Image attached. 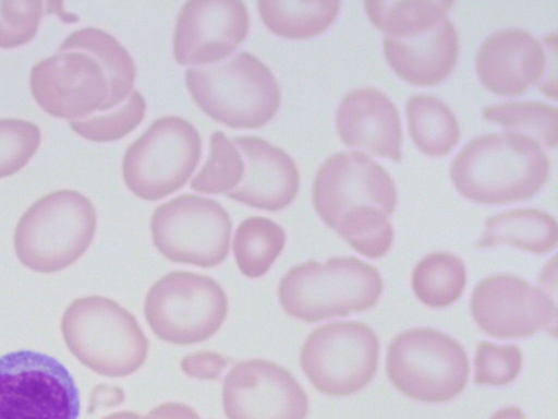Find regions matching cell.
<instances>
[{
	"instance_id": "1",
	"label": "cell",
	"mask_w": 558,
	"mask_h": 419,
	"mask_svg": "<svg viewBox=\"0 0 558 419\" xmlns=\"http://www.w3.org/2000/svg\"><path fill=\"white\" fill-rule=\"evenodd\" d=\"M135 77L136 67L126 48L100 28L84 27L32 68L29 86L46 112L70 121L123 104Z\"/></svg>"
},
{
	"instance_id": "2",
	"label": "cell",
	"mask_w": 558,
	"mask_h": 419,
	"mask_svg": "<svg viewBox=\"0 0 558 419\" xmlns=\"http://www.w3.org/2000/svg\"><path fill=\"white\" fill-rule=\"evenodd\" d=\"M541 144L519 132L480 135L469 141L450 166L457 191L481 204H506L535 195L549 173Z\"/></svg>"
},
{
	"instance_id": "3",
	"label": "cell",
	"mask_w": 558,
	"mask_h": 419,
	"mask_svg": "<svg viewBox=\"0 0 558 419\" xmlns=\"http://www.w3.org/2000/svg\"><path fill=\"white\" fill-rule=\"evenodd\" d=\"M184 76L196 105L211 119L234 129L260 128L280 107L277 79L247 51L213 65L186 69Z\"/></svg>"
},
{
	"instance_id": "4",
	"label": "cell",
	"mask_w": 558,
	"mask_h": 419,
	"mask_svg": "<svg viewBox=\"0 0 558 419\" xmlns=\"http://www.w3.org/2000/svg\"><path fill=\"white\" fill-rule=\"evenodd\" d=\"M378 271L355 256L314 260L290 268L278 287L287 314L316 323L373 308L383 292Z\"/></svg>"
},
{
	"instance_id": "5",
	"label": "cell",
	"mask_w": 558,
	"mask_h": 419,
	"mask_svg": "<svg viewBox=\"0 0 558 419\" xmlns=\"http://www.w3.org/2000/svg\"><path fill=\"white\" fill-rule=\"evenodd\" d=\"M61 332L73 356L100 375H130L148 354L149 343L136 318L106 297L73 300L63 313Z\"/></svg>"
},
{
	"instance_id": "6",
	"label": "cell",
	"mask_w": 558,
	"mask_h": 419,
	"mask_svg": "<svg viewBox=\"0 0 558 419\" xmlns=\"http://www.w3.org/2000/svg\"><path fill=\"white\" fill-rule=\"evenodd\" d=\"M96 211L82 193L59 190L44 195L20 218L14 249L32 271L53 273L76 262L93 241Z\"/></svg>"
},
{
	"instance_id": "7",
	"label": "cell",
	"mask_w": 558,
	"mask_h": 419,
	"mask_svg": "<svg viewBox=\"0 0 558 419\" xmlns=\"http://www.w3.org/2000/svg\"><path fill=\"white\" fill-rule=\"evenodd\" d=\"M202 157L195 127L178 116L155 120L125 151L122 175L140 199L158 201L185 185Z\"/></svg>"
},
{
	"instance_id": "8",
	"label": "cell",
	"mask_w": 558,
	"mask_h": 419,
	"mask_svg": "<svg viewBox=\"0 0 558 419\" xmlns=\"http://www.w3.org/2000/svg\"><path fill=\"white\" fill-rule=\"evenodd\" d=\"M387 375L410 398L444 403L464 390L470 372L462 346L449 335L429 327L398 335L387 351Z\"/></svg>"
},
{
	"instance_id": "9",
	"label": "cell",
	"mask_w": 558,
	"mask_h": 419,
	"mask_svg": "<svg viewBox=\"0 0 558 419\" xmlns=\"http://www.w3.org/2000/svg\"><path fill=\"white\" fill-rule=\"evenodd\" d=\"M228 313V297L211 277L174 271L148 289L144 315L154 334L175 345H191L214 336Z\"/></svg>"
},
{
	"instance_id": "10",
	"label": "cell",
	"mask_w": 558,
	"mask_h": 419,
	"mask_svg": "<svg viewBox=\"0 0 558 419\" xmlns=\"http://www.w3.org/2000/svg\"><path fill=\"white\" fill-rule=\"evenodd\" d=\"M80 394L56 358L31 349L0 357V419H77Z\"/></svg>"
},
{
	"instance_id": "11",
	"label": "cell",
	"mask_w": 558,
	"mask_h": 419,
	"mask_svg": "<svg viewBox=\"0 0 558 419\" xmlns=\"http://www.w3.org/2000/svg\"><path fill=\"white\" fill-rule=\"evenodd\" d=\"M232 222L216 200L181 194L158 205L150 219L151 239L169 261L203 268L229 254Z\"/></svg>"
},
{
	"instance_id": "12",
	"label": "cell",
	"mask_w": 558,
	"mask_h": 419,
	"mask_svg": "<svg viewBox=\"0 0 558 419\" xmlns=\"http://www.w3.org/2000/svg\"><path fill=\"white\" fill-rule=\"evenodd\" d=\"M379 340L367 325L332 322L315 328L301 349V367L314 387L330 396L355 394L377 371Z\"/></svg>"
},
{
	"instance_id": "13",
	"label": "cell",
	"mask_w": 558,
	"mask_h": 419,
	"mask_svg": "<svg viewBox=\"0 0 558 419\" xmlns=\"http://www.w3.org/2000/svg\"><path fill=\"white\" fill-rule=\"evenodd\" d=\"M397 199L389 172L359 151L328 157L317 170L312 190L314 210L331 229L345 212L362 204L377 206L389 216Z\"/></svg>"
},
{
	"instance_id": "14",
	"label": "cell",
	"mask_w": 558,
	"mask_h": 419,
	"mask_svg": "<svg viewBox=\"0 0 558 419\" xmlns=\"http://www.w3.org/2000/svg\"><path fill=\"white\" fill-rule=\"evenodd\" d=\"M471 311L480 328L496 338H523L556 328L557 307L541 288L511 274H498L474 288Z\"/></svg>"
},
{
	"instance_id": "15",
	"label": "cell",
	"mask_w": 558,
	"mask_h": 419,
	"mask_svg": "<svg viewBox=\"0 0 558 419\" xmlns=\"http://www.w3.org/2000/svg\"><path fill=\"white\" fill-rule=\"evenodd\" d=\"M222 403L227 419H305L308 397L279 364L250 359L226 375Z\"/></svg>"
},
{
	"instance_id": "16",
	"label": "cell",
	"mask_w": 558,
	"mask_h": 419,
	"mask_svg": "<svg viewBox=\"0 0 558 419\" xmlns=\"http://www.w3.org/2000/svg\"><path fill=\"white\" fill-rule=\"evenodd\" d=\"M250 17L240 0H191L181 8L173 33V56L181 65L217 63L246 38Z\"/></svg>"
},
{
	"instance_id": "17",
	"label": "cell",
	"mask_w": 558,
	"mask_h": 419,
	"mask_svg": "<svg viewBox=\"0 0 558 419\" xmlns=\"http://www.w3.org/2000/svg\"><path fill=\"white\" fill-rule=\"evenodd\" d=\"M245 171L228 199L254 208L278 212L289 206L300 187V173L292 157L282 148L256 136H235Z\"/></svg>"
},
{
	"instance_id": "18",
	"label": "cell",
	"mask_w": 558,
	"mask_h": 419,
	"mask_svg": "<svg viewBox=\"0 0 558 419\" xmlns=\"http://www.w3.org/2000/svg\"><path fill=\"white\" fill-rule=\"evenodd\" d=\"M547 56L538 39L522 28L493 33L481 45L476 71L482 84L495 94L517 96L541 81Z\"/></svg>"
},
{
	"instance_id": "19",
	"label": "cell",
	"mask_w": 558,
	"mask_h": 419,
	"mask_svg": "<svg viewBox=\"0 0 558 419\" xmlns=\"http://www.w3.org/2000/svg\"><path fill=\"white\" fill-rule=\"evenodd\" d=\"M336 123L342 142L374 155L401 159L402 130L396 105L380 89L357 87L341 99Z\"/></svg>"
},
{
	"instance_id": "20",
	"label": "cell",
	"mask_w": 558,
	"mask_h": 419,
	"mask_svg": "<svg viewBox=\"0 0 558 419\" xmlns=\"http://www.w3.org/2000/svg\"><path fill=\"white\" fill-rule=\"evenodd\" d=\"M383 49L387 62L404 81L420 86L436 85L453 70L459 38L453 23L445 19L433 31L411 39L386 36Z\"/></svg>"
},
{
	"instance_id": "21",
	"label": "cell",
	"mask_w": 558,
	"mask_h": 419,
	"mask_svg": "<svg viewBox=\"0 0 558 419\" xmlns=\"http://www.w3.org/2000/svg\"><path fill=\"white\" fill-rule=\"evenodd\" d=\"M558 242V224L554 216L536 208H519L493 216L476 248L510 243L537 254L551 251Z\"/></svg>"
},
{
	"instance_id": "22",
	"label": "cell",
	"mask_w": 558,
	"mask_h": 419,
	"mask_svg": "<svg viewBox=\"0 0 558 419\" xmlns=\"http://www.w3.org/2000/svg\"><path fill=\"white\" fill-rule=\"evenodd\" d=\"M454 4L451 0H401L364 2L369 21L388 37L411 39L437 27Z\"/></svg>"
},
{
	"instance_id": "23",
	"label": "cell",
	"mask_w": 558,
	"mask_h": 419,
	"mask_svg": "<svg viewBox=\"0 0 558 419\" xmlns=\"http://www.w3.org/2000/svg\"><path fill=\"white\" fill-rule=\"evenodd\" d=\"M409 133L430 156L448 154L460 140V125L450 107L434 95L415 94L407 103Z\"/></svg>"
},
{
	"instance_id": "24",
	"label": "cell",
	"mask_w": 558,
	"mask_h": 419,
	"mask_svg": "<svg viewBox=\"0 0 558 419\" xmlns=\"http://www.w3.org/2000/svg\"><path fill=\"white\" fill-rule=\"evenodd\" d=\"M263 23L277 36L306 39L325 32L336 20L340 1L257 2Z\"/></svg>"
},
{
	"instance_id": "25",
	"label": "cell",
	"mask_w": 558,
	"mask_h": 419,
	"mask_svg": "<svg viewBox=\"0 0 558 419\" xmlns=\"http://www.w3.org/2000/svg\"><path fill=\"white\" fill-rule=\"evenodd\" d=\"M286 231L263 216L244 219L236 228L233 254L240 272L248 278L265 275L286 244Z\"/></svg>"
},
{
	"instance_id": "26",
	"label": "cell",
	"mask_w": 558,
	"mask_h": 419,
	"mask_svg": "<svg viewBox=\"0 0 558 419\" xmlns=\"http://www.w3.org/2000/svg\"><path fill=\"white\" fill-rule=\"evenodd\" d=\"M466 285L463 261L450 252H433L423 258L412 274V288L421 302L444 308L456 302Z\"/></svg>"
},
{
	"instance_id": "27",
	"label": "cell",
	"mask_w": 558,
	"mask_h": 419,
	"mask_svg": "<svg viewBox=\"0 0 558 419\" xmlns=\"http://www.w3.org/2000/svg\"><path fill=\"white\" fill-rule=\"evenodd\" d=\"M333 230L355 251L369 259L383 256L393 241L389 216L374 205L362 204L345 212Z\"/></svg>"
},
{
	"instance_id": "28",
	"label": "cell",
	"mask_w": 558,
	"mask_h": 419,
	"mask_svg": "<svg viewBox=\"0 0 558 419\" xmlns=\"http://www.w3.org/2000/svg\"><path fill=\"white\" fill-rule=\"evenodd\" d=\"M483 116L506 129L526 134L547 148L557 145V108L541 101H513L487 106Z\"/></svg>"
},
{
	"instance_id": "29",
	"label": "cell",
	"mask_w": 558,
	"mask_h": 419,
	"mask_svg": "<svg viewBox=\"0 0 558 419\" xmlns=\"http://www.w3.org/2000/svg\"><path fill=\"white\" fill-rule=\"evenodd\" d=\"M244 160L238 147L220 131L209 137V154L197 175L191 180L194 191L209 194H227L242 181Z\"/></svg>"
},
{
	"instance_id": "30",
	"label": "cell",
	"mask_w": 558,
	"mask_h": 419,
	"mask_svg": "<svg viewBox=\"0 0 558 419\" xmlns=\"http://www.w3.org/2000/svg\"><path fill=\"white\" fill-rule=\"evenodd\" d=\"M146 113V101L138 91L116 108L78 120H70L71 128L93 142H111L133 131Z\"/></svg>"
},
{
	"instance_id": "31",
	"label": "cell",
	"mask_w": 558,
	"mask_h": 419,
	"mask_svg": "<svg viewBox=\"0 0 558 419\" xmlns=\"http://www.w3.org/2000/svg\"><path fill=\"white\" fill-rule=\"evenodd\" d=\"M40 131L21 119H0V179L22 169L37 152Z\"/></svg>"
},
{
	"instance_id": "32",
	"label": "cell",
	"mask_w": 558,
	"mask_h": 419,
	"mask_svg": "<svg viewBox=\"0 0 558 419\" xmlns=\"http://www.w3.org/2000/svg\"><path fill=\"white\" fill-rule=\"evenodd\" d=\"M522 367L521 349L517 345L478 344L474 358L476 384L506 385L512 382Z\"/></svg>"
},
{
	"instance_id": "33",
	"label": "cell",
	"mask_w": 558,
	"mask_h": 419,
	"mask_svg": "<svg viewBox=\"0 0 558 419\" xmlns=\"http://www.w3.org/2000/svg\"><path fill=\"white\" fill-rule=\"evenodd\" d=\"M43 14L40 0H0V47L14 48L32 40Z\"/></svg>"
},
{
	"instance_id": "34",
	"label": "cell",
	"mask_w": 558,
	"mask_h": 419,
	"mask_svg": "<svg viewBox=\"0 0 558 419\" xmlns=\"http://www.w3.org/2000/svg\"><path fill=\"white\" fill-rule=\"evenodd\" d=\"M227 367L228 360L214 351H197L181 360L182 371L199 380H218Z\"/></svg>"
},
{
	"instance_id": "35",
	"label": "cell",
	"mask_w": 558,
	"mask_h": 419,
	"mask_svg": "<svg viewBox=\"0 0 558 419\" xmlns=\"http://www.w3.org/2000/svg\"><path fill=\"white\" fill-rule=\"evenodd\" d=\"M148 414L156 419H201L193 408L175 402L158 405Z\"/></svg>"
},
{
	"instance_id": "36",
	"label": "cell",
	"mask_w": 558,
	"mask_h": 419,
	"mask_svg": "<svg viewBox=\"0 0 558 419\" xmlns=\"http://www.w3.org/2000/svg\"><path fill=\"white\" fill-rule=\"evenodd\" d=\"M124 392L120 387H112L106 385H98L94 388L89 411H93L99 406L111 407L123 403Z\"/></svg>"
},
{
	"instance_id": "37",
	"label": "cell",
	"mask_w": 558,
	"mask_h": 419,
	"mask_svg": "<svg viewBox=\"0 0 558 419\" xmlns=\"http://www.w3.org/2000/svg\"><path fill=\"white\" fill-rule=\"evenodd\" d=\"M490 419H525V416L520 408L508 407L496 411Z\"/></svg>"
},
{
	"instance_id": "38",
	"label": "cell",
	"mask_w": 558,
	"mask_h": 419,
	"mask_svg": "<svg viewBox=\"0 0 558 419\" xmlns=\"http://www.w3.org/2000/svg\"><path fill=\"white\" fill-rule=\"evenodd\" d=\"M141 418H142V416L140 414L129 411V410H123V411L112 412L108 416H105L101 419H141Z\"/></svg>"
},
{
	"instance_id": "39",
	"label": "cell",
	"mask_w": 558,
	"mask_h": 419,
	"mask_svg": "<svg viewBox=\"0 0 558 419\" xmlns=\"http://www.w3.org/2000/svg\"><path fill=\"white\" fill-rule=\"evenodd\" d=\"M141 419H156V418L153 417L151 415L147 414L146 416H142Z\"/></svg>"
}]
</instances>
